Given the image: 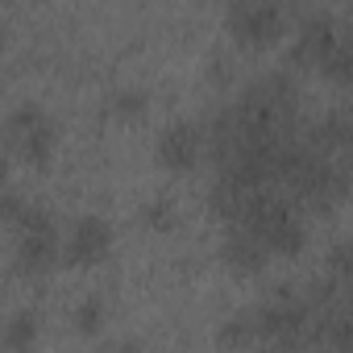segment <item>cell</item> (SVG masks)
Returning a JSON list of instances; mask_svg holds the SVG:
<instances>
[{"instance_id":"6da1fadb","label":"cell","mask_w":353,"mask_h":353,"mask_svg":"<svg viewBox=\"0 0 353 353\" xmlns=\"http://www.w3.org/2000/svg\"><path fill=\"white\" fill-rule=\"evenodd\" d=\"M295 30H291V50L287 63L291 67H324V59L332 54L336 38H341V21L328 9H291Z\"/></svg>"},{"instance_id":"7a4b0ae2","label":"cell","mask_w":353,"mask_h":353,"mask_svg":"<svg viewBox=\"0 0 353 353\" xmlns=\"http://www.w3.org/2000/svg\"><path fill=\"white\" fill-rule=\"evenodd\" d=\"M5 141L17 158H26L30 166H42L54 150V125H50L46 108H38V104L13 108L9 121H5Z\"/></svg>"},{"instance_id":"3957f363","label":"cell","mask_w":353,"mask_h":353,"mask_svg":"<svg viewBox=\"0 0 353 353\" xmlns=\"http://www.w3.org/2000/svg\"><path fill=\"white\" fill-rule=\"evenodd\" d=\"M287 9H279V5H254V0H245V5H233L229 9V34L241 42V46H266V42H274L279 34H283V26H287Z\"/></svg>"},{"instance_id":"277c9868","label":"cell","mask_w":353,"mask_h":353,"mask_svg":"<svg viewBox=\"0 0 353 353\" xmlns=\"http://www.w3.org/2000/svg\"><path fill=\"white\" fill-rule=\"evenodd\" d=\"M204 150H208V129L200 121H174L158 137V158L170 170H192Z\"/></svg>"},{"instance_id":"5b68a950","label":"cell","mask_w":353,"mask_h":353,"mask_svg":"<svg viewBox=\"0 0 353 353\" xmlns=\"http://www.w3.org/2000/svg\"><path fill=\"white\" fill-rule=\"evenodd\" d=\"M108 245H112L108 221H100V216H79V221L67 225L63 258H67L71 266H100L104 254H108Z\"/></svg>"},{"instance_id":"8992f818","label":"cell","mask_w":353,"mask_h":353,"mask_svg":"<svg viewBox=\"0 0 353 353\" xmlns=\"http://www.w3.org/2000/svg\"><path fill=\"white\" fill-rule=\"evenodd\" d=\"M307 145L320 154H336V158H353V104H336L320 117L307 121Z\"/></svg>"},{"instance_id":"52a82bcc","label":"cell","mask_w":353,"mask_h":353,"mask_svg":"<svg viewBox=\"0 0 353 353\" xmlns=\"http://www.w3.org/2000/svg\"><path fill=\"white\" fill-rule=\"evenodd\" d=\"M221 258H225V266L229 270H241V274H254V270H262L266 262H270V250H266V241L258 237V233H250V229H225V241H221Z\"/></svg>"},{"instance_id":"ba28073f","label":"cell","mask_w":353,"mask_h":353,"mask_svg":"<svg viewBox=\"0 0 353 353\" xmlns=\"http://www.w3.org/2000/svg\"><path fill=\"white\" fill-rule=\"evenodd\" d=\"M316 349L320 353H353V307H332L316 316Z\"/></svg>"},{"instance_id":"9c48e42d","label":"cell","mask_w":353,"mask_h":353,"mask_svg":"<svg viewBox=\"0 0 353 353\" xmlns=\"http://www.w3.org/2000/svg\"><path fill=\"white\" fill-rule=\"evenodd\" d=\"M320 71L332 83H341L345 92H353V26L349 21H341V38H336V46H332V54L324 59Z\"/></svg>"},{"instance_id":"30bf717a","label":"cell","mask_w":353,"mask_h":353,"mask_svg":"<svg viewBox=\"0 0 353 353\" xmlns=\"http://www.w3.org/2000/svg\"><path fill=\"white\" fill-rule=\"evenodd\" d=\"M38 312L34 307H21V312H13L9 316V324H5V345H9V353H30L34 349V341H38Z\"/></svg>"},{"instance_id":"8fae6325","label":"cell","mask_w":353,"mask_h":353,"mask_svg":"<svg viewBox=\"0 0 353 353\" xmlns=\"http://www.w3.org/2000/svg\"><path fill=\"white\" fill-rule=\"evenodd\" d=\"M303 237H307V229H303V221L295 216L291 225H283L279 233L266 237V250H270V258H291V254L303 250Z\"/></svg>"},{"instance_id":"7c38bea8","label":"cell","mask_w":353,"mask_h":353,"mask_svg":"<svg viewBox=\"0 0 353 353\" xmlns=\"http://www.w3.org/2000/svg\"><path fill=\"white\" fill-rule=\"evenodd\" d=\"M221 345H225V349H245V345H254V316H250V307L237 312V316H229V320L221 324Z\"/></svg>"},{"instance_id":"4fadbf2b","label":"cell","mask_w":353,"mask_h":353,"mask_svg":"<svg viewBox=\"0 0 353 353\" xmlns=\"http://www.w3.org/2000/svg\"><path fill=\"white\" fill-rule=\"evenodd\" d=\"M100 324H104V299H100V295H88V299L75 307V328L92 336V332H100Z\"/></svg>"},{"instance_id":"5bb4252c","label":"cell","mask_w":353,"mask_h":353,"mask_svg":"<svg viewBox=\"0 0 353 353\" xmlns=\"http://www.w3.org/2000/svg\"><path fill=\"white\" fill-rule=\"evenodd\" d=\"M141 216H145V225H154V229H162V233H166V229L174 225V204H170L166 196H154V200L141 208Z\"/></svg>"},{"instance_id":"9a60e30c","label":"cell","mask_w":353,"mask_h":353,"mask_svg":"<svg viewBox=\"0 0 353 353\" xmlns=\"http://www.w3.org/2000/svg\"><path fill=\"white\" fill-rule=\"evenodd\" d=\"M112 112H117V117H141V112H145V92H141V88L117 92V96H112Z\"/></svg>"}]
</instances>
